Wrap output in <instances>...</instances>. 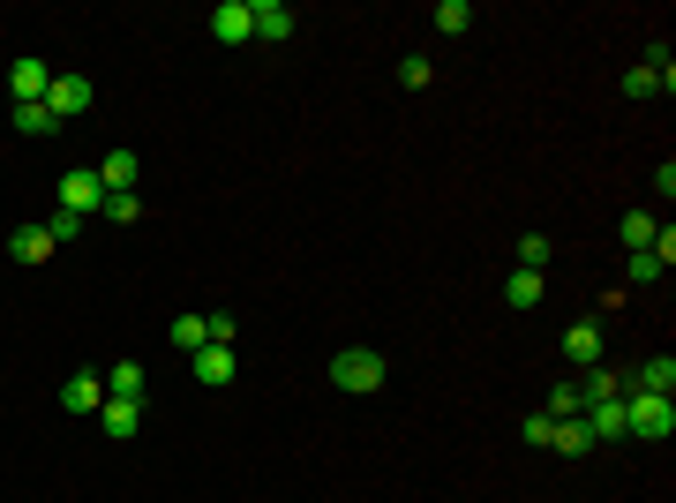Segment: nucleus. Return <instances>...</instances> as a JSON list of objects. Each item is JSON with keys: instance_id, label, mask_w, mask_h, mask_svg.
Wrapping results in <instances>:
<instances>
[{"instance_id": "obj_22", "label": "nucleus", "mask_w": 676, "mask_h": 503, "mask_svg": "<svg viewBox=\"0 0 676 503\" xmlns=\"http://www.w3.org/2000/svg\"><path fill=\"white\" fill-rule=\"evenodd\" d=\"M549 420H579V383H556L549 391V406H542Z\"/></svg>"}, {"instance_id": "obj_26", "label": "nucleus", "mask_w": 676, "mask_h": 503, "mask_svg": "<svg viewBox=\"0 0 676 503\" xmlns=\"http://www.w3.org/2000/svg\"><path fill=\"white\" fill-rule=\"evenodd\" d=\"M519 271H549V241L542 233H519Z\"/></svg>"}, {"instance_id": "obj_16", "label": "nucleus", "mask_w": 676, "mask_h": 503, "mask_svg": "<svg viewBox=\"0 0 676 503\" xmlns=\"http://www.w3.org/2000/svg\"><path fill=\"white\" fill-rule=\"evenodd\" d=\"M542 286H549V271H511L504 300H511V308H542Z\"/></svg>"}, {"instance_id": "obj_11", "label": "nucleus", "mask_w": 676, "mask_h": 503, "mask_svg": "<svg viewBox=\"0 0 676 503\" xmlns=\"http://www.w3.org/2000/svg\"><path fill=\"white\" fill-rule=\"evenodd\" d=\"M579 420L593 428V444H624V398H601V406H587Z\"/></svg>"}, {"instance_id": "obj_17", "label": "nucleus", "mask_w": 676, "mask_h": 503, "mask_svg": "<svg viewBox=\"0 0 676 503\" xmlns=\"http://www.w3.org/2000/svg\"><path fill=\"white\" fill-rule=\"evenodd\" d=\"M143 361H121V369H113V376H106V398H128V406H143Z\"/></svg>"}, {"instance_id": "obj_3", "label": "nucleus", "mask_w": 676, "mask_h": 503, "mask_svg": "<svg viewBox=\"0 0 676 503\" xmlns=\"http://www.w3.org/2000/svg\"><path fill=\"white\" fill-rule=\"evenodd\" d=\"M90 98H98V84H90V76H53V90H45V113H53V121H76V113H90Z\"/></svg>"}, {"instance_id": "obj_20", "label": "nucleus", "mask_w": 676, "mask_h": 503, "mask_svg": "<svg viewBox=\"0 0 676 503\" xmlns=\"http://www.w3.org/2000/svg\"><path fill=\"white\" fill-rule=\"evenodd\" d=\"M436 31H444V39H466V31H473V8H466V0H444V8H436Z\"/></svg>"}, {"instance_id": "obj_14", "label": "nucleus", "mask_w": 676, "mask_h": 503, "mask_svg": "<svg viewBox=\"0 0 676 503\" xmlns=\"http://www.w3.org/2000/svg\"><path fill=\"white\" fill-rule=\"evenodd\" d=\"M98 420H106V436H113V444H128V436L143 428V406H128V398H106V406H98Z\"/></svg>"}, {"instance_id": "obj_27", "label": "nucleus", "mask_w": 676, "mask_h": 503, "mask_svg": "<svg viewBox=\"0 0 676 503\" xmlns=\"http://www.w3.org/2000/svg\"><path fill=\"white\" fill-rule=\"evenodd\" d=\"M624 278H632V286H654V278H662V255H654V249H639L632 263H624Z\"/></svg>"}, {"instance_id": "obj_4", "label": "nucleus", "mask_w": 676, "mask_h": 503, "mask_svg": "<svg viewBox=\"0 0 676 503\" xmlns=\"http://www.w3.org/2000/svg\"><path fill=\"white\" fill-rule=\"evenodd\" d=\"M45 90H53V68H45L39 53H23V61L8 68V98H15V106H45Z\"/></svg>"}, {"instance_id": "obj_1", "label": "nucleus", "mask_w": 676, "mask_h": 503, "mask_svg": "<svg viewBox=\"0 0 676 503\" xmlns=\"http://www.w3.org/2000/svg\"><path fill=\"white\" fill-rule=\"evenodd\" d=\"M383 376H391V361H383L377 346H338L331 353V391H346V398L383 391Z\"/></svg>"}, {"instance_id": "obj_5", "label": "nucleus", "mask_w": 676, "mask_h": 503, "mask_svg": "<svg viewBox=\"0 0 676 503\" xmlns=\"http://www.w3.org/2000/svg\"><path fill=\"white\" fill-rule=\"evenodd\" d=\"M98 204H106V188H98V166L61 173V210H76V218H98Z\"/></svg>"}, {"instance_id": "obj_24", "label": "nucleus", "mask_w": 676, "mask_h": 503, "mask_svg": "<svg viewBox=\"0 0 676 503\" xmlns=\"http://www.w3.org/2000/svg\"><path fill=\"white\" fill-rule=\"evenodd\" d=\"M53 113H45V106H15V135H53Z\"/></svg>"}, {"instance_id": "obj_7", "label": "nucleus", "mask_w": 676, "mask_h": 503, "mask_svg": "<svg viewBox=\"0 0 676 503\" xmlns=\"http://www.w3.org/2000/svg\"><path fill=\"white\" fill-rule=\"evenodd\" d=\"M98 188H106V196H135V151L113 143V151L98 158Z\"/></svg>"}, {"instance_id": "obj_25", "label": "nucleus", "mask_w": 676, "mask_h": 503, "mask_svg": "<svg viewBox=\"0 0 676 503\" xmlns=\"http://www.w3.org/2000/svg\"><path fill=\"white\" fill-rule=\"evenodd\" d=\"M98 218H113V226H135V218H143V196H106V204H98Z\"/></svg>"}, {"instance_id": "obj_29", "label": "nucleus", "mask_w": 676, "mask_h": 503, "mask_svg": "<svg viewBox=\"0 0 676 503\" xmlns=\"http://www.w3.org/2000/svg\"><path fill=\"white\" fill-rule=\"evenodd\" d=\"M45 233H53V249H68V241L84 233V218H76V210H53V218H45Z\"/></svg>"}, {"instance_id": "obj_10", "label": "nucleus", "mask_w": 676, "mask_h": 503, "mask_svg": "<svg viewBox=\"0 0 676 503\" xmlns=\"http://www.w3.org/2000/svg\"><path fill=\"white\" fill-rule=\"evenodd\" d=\"M61 406H68V414H98V406H106V376H68L61 383Z\"/></svg>"}, {"instance_id": "obj_21", "label": "nucleus", "mask_w": 676, "mask_h": 503, "mask_svg": "<svg viewBox=\"0 0 676 503\" xmlns=\"http://www.w3.org/2000/svg\"><path fill=\"white\" fill-rule=\"evenodd\" d=\"M617 233H624V249H654V233H662V226H654V218H646V210H632V218H624V226H617Z\"/></svg>"}, {"instance_id": "obj_23", "label": "nucleus", "mask_w": 676, "mask_h": 503, "mask_svg": "<svg viewBox=\"0 0 676 503\" xmlns=\"http://www.w3.org/2000/svg\"><path fill=\"white\" fill-rule=\"evenodd\" d=\"M204 331H211V346H241V316L211 308V316H204Z\"/></svg>"}, {"instance_id": "obj_13", "label": "nucleus", "mask_w": 676, "mask_h": 503, "mask_svg": "<svg viewBox=\"0 0 676 503\" xmlns=\"http://www.w3.org/2000/svg\"><path fill=\"white\" fill-rule=\"evenodd\" d=\"M564 353H571V361H579V369H601V324H571V331H564Z\"/></svg>"}, {"instance_id": "obj_8", "label": "nucleus", "mask_w": 676, "mask_h": 503, "mask_svg": "<svg viewBox=\"0 0 676 503\" xmlns=\"http://www.w3.org/2000/svg\"><path fill=\"white\" fill-rule=\"evenodd\" d=\"M249 23H255V39H294V8L286 0H249Z\"/></svg>"}, {"instance_id": "obj_28", "label": "nucleus", "mask_w": 676, "mask_h": 503, "mask_svg": "<svg viewBox=\"0 0 676 503\" xmlns=\"http://www.w3.org/2000/svg\"><path fill=\"white\" fill-rule=\"evenodd\" d=\"M399 84H406V90H428V84H436V68H428L422 53H406V61H399Z\"/></svg>"}, {"instance_id": "obj_19", "label": "nucleus", "mask_w": 676, "mask_h": 503, "mask_svg": "<svg viewBox=\"0 0 676 503\" xmlns=\"http://www.w3.org/2000/svg\"><path fill=\"white\" fill-rule=\"evenodd\" d=\"M166 338H173V353H204V346H211L204 316H181V324H166Z\"/></svg>"}, {"instance_id": "obj_12", "label": "nucleus", "mask_w": 676, "mask_h": 503, "mask_svg": "<svg viewBox=\"0 0 676 503\" xmlns=\"http://www.w3.org/2000/svg\"><path fill=\"white\" fill-rule=\"evenodd\" d=\"M45 255H53V233H45V226H15V233H8V263H45Z\"/></svg>"}, {"instance_id": "obj_30", "label": "nucleus", "mask_w": 676, "mask_h": 503, "mask_svg": "<svg viewBox=\"0 0 676 503\" xmlns=\"http://www.w3.org/2000/svg\"><path fill=\"white\" fill-rule=\"evenodd\" d=\"M519 436H526V444H542V451H549V444H556V420H549V414H526V420H519Z\"/></svg>"}, {"instance_id": "obj_9", "label": "nucleus", "mask_w": 676, "mask_h": 503, "mask_svg": "<svg viewBox=\"0 0 676 503\" xmlns=\"http://www.w3.org/2000/svg\"><path fill=\"white\" fill-rule=\"evenodd\" d=\"M188 369H196V383H233L241 353L233 346H204V353H188Z\"/></svg>"}, {"instance_id": "obj_15", "label": "nucleus", "mask_w": 676, "mask_h": 503, "mask_svg": "<svg viewBox=\"0 0 676 503\" xmlns=\"http://www.w3.org/2000/svg\"><path fill=\"white\" fill-rule=\"evenodd\" d=\"M632 391H654V398H669V391H676V353H654V361H646V369L632 376Z\"/></svg>"}, {"instance_id": "obj_18", "label": "nucleus", "mask_w": 676, "mask_h": 503, "mask_svg": "<svg viewBox=\"0 0 676 503\" xmlns=\"http://www.w3.org/2000/svg\"><path fill=\"white\" fill-rule=\"evenodd\" d=\"M549 451H564V459H587V451H593V428H587V420H556V444H549Z\"/></svg>"}, {"instance_id": "obj_2", "label": "nucleus", "mask_w": 676, "mask_h": 503, "mask_svg": "<svg viewBox=\"0 0 676 503\" xmlns=\"http://www.w3.org/2000/svg\"><path fill=\"white\" fill-rule=\"evenodd\" d=\"M669 398H654V391H624V444H669Z\"/></svg>"}, {"instance_id": "obj_6", "label": "nucleus", "mask_w": 676, "mask_h": 503, "mask_svg": "<svg viewBox=\"0 0 676 503\" xmlns=\"http://www.w3.org/2000/svg\"><path fill=\"white\" fill-rule=\"evenodd\" d=\"M211 39H218V45H249V39H255L249 0H218V8H211Z\"/></svg>"}]
</instances>
